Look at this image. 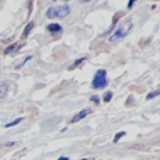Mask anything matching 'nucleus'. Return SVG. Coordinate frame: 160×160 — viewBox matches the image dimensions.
<instances>
[{
  "label": "nucleus",
  "instance_id": "nucleus-16",
  "mask_svg": "<svg viewBox=\"0 0 160 160\" xmlns=\"http://www.w3.org/2000/svg\"><path fill=\"white\" fill-rule=\"evenodd\" d=\"M82 160H88V159H82Z\"/></svg>",
  "mask_w": 160,
  "mask_h": 160
},
{
  "label": "nucleus",
  "instance_id": "nucleus-4",
  "mask_svg": "<svg viewBox=\"0 0 160 160\" xmlns=\"http://www.w3.org/2000/svg\"><path fill=\"white\" fill-rule=\"evenodd\" d=\"M90 112H91L90 108H86V110H82L80 112H78V114H75V115H73V118L69 121V124H76V122H79L80 119L86 118V117H87Z\"/></svg>",
  "mask_w": 160,
  "mask_h": 160
},
{
  "label": "nucleus",
  "instance_id": "nucleus-7",
  "mask_svg": "<svg viewBox=\"0 0 160 160\" xmlns=\"http://www.w3.org/2000/svg\"><path fill=\"white\" fill-rule=\"evenodd\" d=\"M34 28V22H28V25L24 28V31H22V38H25V37H28V34L31 32V30Z\"/></svg>",
  "mask_w": 160,
  "mask_h": 160
},
{
  "label": "nucleus",
  "instance_id": "nucleus-8",
  "mask_svg": "<svg viewBox=\"0 0 160 160\" xmlns=\"http://www.w3.org/2000/svg\"><path fill=\"white\" fill-rule=\"evenodd\" d=\"M17 48H18V45H17V44H11L10 47H7L4 51H3V53H4V55H8V53H10V52H13V51H16Z\"/></svg>",
  "mask_w": 160,
  "mask_h": 160
},
{
  "label": "nucleus",
  "instance_id": "nucleus-3",
  "mask_svg": "<svg viewBox=\"0 0 160 160\" xmlns=\"http://www.w3.org/2000/svg\"><path fill=\"white\" fill-rule=\"evenodd\" d=\"M105 76H107V72H105L104 69L97 70L96 75H94V78H93V83H91L93 88H104V87H107L108 82H107V79H105Z\"/></svg>",
  "mask_w": 160,
  "mask_h": 160
},
{
  "label": "nucleus",
  "instance_id": "nucleus-9",
  "mask_svg": "<svg viewBox=\"0 0 160 160\" xmlns=\"http://www.w3.org/2000/svg\"><path fill=\"white\" fill-rule=\"evenodd\" d=\"M22 121V118H17V119H14V121H11V122H8V124H6V128H11V127H16L17 124H20V122Z\"/></svg>",
  "mask_w": 160,
  "mask_h": 160
},
{
  "label": "nucleus",
  "instance_id": "nucleus-6",
  "mask_svg": "<svg viewBox=\"0 0 160 160\" xmlns=\"http://www.w3.org/2000/svg\"><path fill=\"white\" fill-rule=\"evenodd\" d=\"M48 31H49L51 34L61 32V31H62V27H61V24H49V25H48Z\"/></svg>",
  "mask_w": 160,
  "mask_h": 160
},
{
  "label": "nucleus",
  "instance_id": "nucleus-12",
  "mask_svg": "<svg viewBox=\"0 0 160 160\" xmlns=\"http://www.w3.org/2000/svg\"><path fill=\"white\" fill-rule=\"evenodd\" d=\"M158 94H159V91H153V93L148 94V96H146V98H148V100H152L153 97H156V96H158Z\"/></svg>",
  "mask_w": 160,
  "mask_h": 160
},
{
  "label": "nucleus",
  "instance_id": "nucleus-15",
  "mask_svg": "<svg viewBox=\"0 0 160 160\" xmlns=\"http://www.w3.org/2000/svg\"><path fill=\"white\" fill-rule=\"evenodd\" d=\"M58 160H69V158H66V156H62V158H59Z\"/></svg>",
  "mask_w": 160,
  "mask_h": 160
},
{
  "label": "nucleus",
  "instance_id": "nucleus-13",
  "mask_svg": "<svg viewBox=\"0 0 160 160\" xmlns=\"http://www.w3.org/2000/svg\"><path fill=\"white\" fill-rule=\"evenodd\" d=\"M124 135H125V132H119V133H117V136H115V138H114V142H118L119 139H121Z\"/></svg>",
  "mask_w": 160,
  "mask_h": 160
},
{
  "label": "nucleus",
  "instance_id": "nucleus-14",
  "mask_svg": "<svg viewBox=\"0 0 160 160\" xmlns=\"http://www.w3.org/2000/svg\"><path fill=\"white\" fill-rule=\"evenodd\" d=\"M98 100H100V98H98V97H97V96H93V97H91V98H90V101H93L94 104H98V102H100Z\"/></svg>",
  "mask_w": 160,
  "mask_h": 160
},
{
  "label": "nucleus",
  "instance_id": "nucleus-1",
  "mask_svg": "<svg viewBox=\"0 0 160 160\" xmlns=\"http://www.w3.org/2000/svg\"><path fill=\"white\" fill-rule=\"evenodd\" d=\"M132 27H133V24H132V21H131V20H127V21H124V22H122V24L119 25V27L117 28V30L110 35V38H108V42L114 44V42L121 41L122 38H125V37H127L128 34L131 32Z\"/></svg>",
  "mask_w": 160,
  "mask_h": 160
},
{
  "label": "nucleus",
  "instance_id": "nucleus-5",
  "mask_svg": "<svg viewBox=\"0 0 160 160\" xmlns=\"http://www.w3.org/2000/svg\"><path fill=\"white\" fill-rule=\"evenodd\" d=\"M8 86H10L8 82H0V100L6 96V93L8 90Z\"/></svg>",
  "mask_w": 160,
  "mask_h": 160
},
{
  "label": "nucleus",
  "instance_id": "nucleus-2",
  "mask_svg": "<svg viewBox=\"0 0 160 160\" xmlns=\"http://www.w3.org/2000/svg\"><path fill=\"white\" fill-rule=\"evenodd\" d=\"M70 13V7L68 4H55V6H51L47 10L45 16L47 18H65L68 14Z\"/></svg>",
  "mask_w": 160,
  "mask_h": 160
},
{
  "label": "nucleus",
  "instance_id": "nucleus-11",
  "mask_svg": "<svg viewBox=\"0 0 160 160\" xmlns=\"http://www.w3.org/2000/svg\"><path fill=\"white\" fill-rule=\"evenodd\" d=\"M111 98H112V93L111 91H108V93H105V96H104V102H108V101H111Z\"/></svg>",
  "mask_w": 160,
  "mask_h": 160
},
{
  "label": "nucleus",
  "instance_id": "nucleus-10",
  "mask_svg": "<svg viewBox=\"0 0 160 160\" xmlns=\"http://www.w3.org/2000/svg\"><path fill=\"white\" fill-rule=\"evenodd\" d=\"M84 61H86V58L78 59V61H76V62H75V63H73V65H72V68H70V69H75V68H78V66H79V65H82V63H83V62H84Z\"/></svg>",
  "mask_w": 160,
  "mask_h": 160
}]
</instances>
